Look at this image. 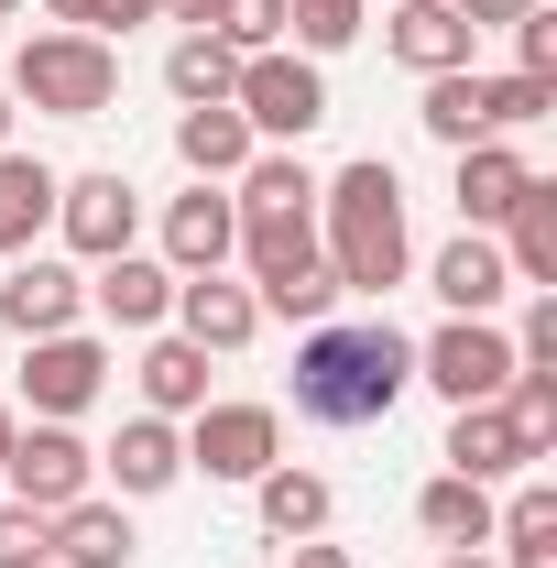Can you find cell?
Instances as JSON below:
<instances>
[{
    "label": "cell",
    "mask_w": 557,
    "mask_h": 568,
    "mask_svg": "<svg viewBox=\"0 0 557 568\" xmlns=\"http://www.w3.org/2000/svg\"><path fill=\"white\" fill-rule=\"evenodd\" d=\"M0 448H11V405H0Z\"/></svg>",
    "instance_id": "42"
},
{
    "label": "cell",
    "mask_w": 557,
    "mask_h": 568,
    "mask_svg": "<svg viewBox=\"0 0 557 568\" xmlns=\"http://www.w3.org/2000/svg\"><path fill=\"white\" fill-rule=\"evenodd\" d=\"M55 11V33H110V0H44Z\"/></svg>",
    "instance_id": "35"
},
{
    "label": "cell",
    "mask_w": 557,
    "mask_h": 568,
    "mask_svg": "<svg viewBox=\"0 0 557 568\" xmlns=\"http://www.w3.org/2000/svg\"><path fill=\"white\" fill-rule=\"evenodd\" d=\"M416 525L459 558V547H492V481H459V470H437L416 493Z\"/></svg>",
    "instance_id": "24"
},
{
    "label": "cell",
    "mask_w": 557,
    "mask_h": 568,
    "mask_svg": "<svg viewBox=\"0 0 557 568\" xmlns=\"http://www.w3.org/2000/svg\"><path fill=\"white\" fill-rule=\"evenodd\" d=\"M295 568H361L350 547H328V536H295Z\"/></svg>",
    "instance_id": "37"
},
{
    "label": "cell",
    "mask_w": 557,
    "mask_h": 568,
    "mask_svg": "<svg viewBox=\"0 0 557 568\" xmlns=\"http://www.w3.org/2000/svg\"><path fill=\"white\" fill-rule=\"evenodd\" d=\"M0 481H11V503H33V514H67V503H88V481H99V448L77 437V426H11V448H0Z\"/></svg>",
    "instance_id": "5"
},
{
    "label": "cell",
    "mask_w": 557,
    "mask_h": 568,
    "mask_svg": "<svg viewBox=\"0 0 557 568\" xmlns=\"http://www.w3.org/2000/svg\"><path fill=\"white\" fill-rule=\"evenodd\" d=\"M88 306H99L110 328H164V317H175V274L142 263V252H110V263L88 274Z\"/></svg>",
    "instance_id": "16"
},
{
    "label": "cell",
    "mask_w": 557,
    "mask_h": 568,
    "mask_svg": "<svg viewBox=\"0 0 557 568\" xmlns=\"http://www.w3.org/2000/svg\"><path fill=\"white\" fill-rule=\"evenodd\" d=\"M99 394H110V351H99V339H77V328L22 339V405H33L44 426H77Z\"/></svg>",
    "instance_id": "7"
},
{
    "label": "cell",
    "mask_w": 557,
    "mask_h": 568,
    "mask_svg": "<svg viewBox=\"0 0 557 568\" xmlns=\"http://www.w3.org/2000/svg\"><path fill=\"white\" fill-rule=\"evenodd\" d=\"M175 153H186V175H198V186H230L263 142H252V121H241L230 99H209V110H175Z\"/></svg>",
    "instance_id": "19"
},
{
    "label": "cell",
    "mask_w": 557,
    "mask_h": 568,
    "mask_svg": "<svg viewBox=\"0 0 557 568\" xmlns=\"http://www.w3.org/2000/svg\"><path fill=\"white\" fill-rule=\"evenodd\" d=\"M383 44H394V67H416V77H448V67H470V22L448 11V0H394V22H383Z\"/></svg>",
    "instance_id": "15"
},
{
    "label": "cell",
    "mask_w": 557,
    "mask_h": 568,
    "mask_svg": "<svg viewBox=\"0 0 557 568\" xmlns=\"http://www.w3.org/2000/svg\"><path fill=\"white\" fill-rule=\"evenodd\" d=\"M416 383H437L448 405H503V383H514V339H503L492 317H448L437 339H416Z\"/></svg>",
    "instance_id": "6"
},
{
    "label": "cell",
    "mask_w": 557,
    "mask_h": 568,
    "mask_svg": "<svg viewBox=\"0 0 557 568\" xmlns=\"http://www.w3.org/2000/svg\"><path fill=\"white\" fill-rule=\"evenodd\" d=\"M164 11H175L186 33H209V22H219V0H164Z\"/></svg>",
    "instance_id": "38"
},
{
    "label": "cell",
    "mask_w": 557,
    "mask_h": 568,
    "mask_svg": "<svg viewBox=\"0 0 557 568\" xmlns=\"http://www.w3.org/2000/svg\"><path fill=\"white\" fill-rule=\"evenodd\" d=\"M132 514H121V503H67V514H55V568H132Z\"/></svg>",
    "instance_id": "22"
},
{
    "label": "cell",
    "mask_w": 557,
    "mask_h": 568,
    "mask_svg": "<svg viewBox=\"0 0 557 568\" xmlns=\"http://www.w3.org/2000/svg\"><path fill=\"white\" fill-rule=\"evenodd\" d=\"M110 22L132 33V22H164V0H110Z\"/></svg>",
    "instance_id": "39"
},
{
    "label": "cell",
    "mask_w": 557,
    "mask_h": 568,
    "mask_svg": "<svg viewBox=\"0 0 557 568\" xmlns=\"http://www.w3.org/2000/svg\"><path fill=\"white\" fill-rule=\"evenodd\" d=\"M241 252V209H230V186H186L175 209H164V274H219Z\"/></svg>",
    "instance_id": "12"
},
{
    "label": "cell",
    "mask_w": 557,
    "mask_h": 568,
    "mask_svg": "<svg viewBox=\"0 0 557 568\" xmlns=\"http://www.w3.org/2000/svg\"><path fill=\"white\" fill-rule=\"evenodd\" d=\"M525 175H536V164H525L514 142H470V153H459V219H470V230H503L514 197H525Z\"/></svg>",
    "instance_id": "21"
},
{
    "label": "cell",
    "mask_w": 557,
    "mask_h": 568,
    "mask_svg": "<svg viewBox=\"0 0 557 568\" xmlns=\"http://www.w3.org/2000/svg\"><path fill=\"white\" fill-rule=\"evenodd\" d=\"M514 372H557V295L525 306V339H514Z\"/></svg>",
    "instance_id": "33"
},
{
    "label": "cell",
    "mask_w": 557,
    "mask_h": 568,
    "mask_svg": "<svg viewBox=\"0 0 557 568\" xmlns=\"http://www.w3.org/2000/svg\"><path fill=\"white\" fill-rule=\"evenodd\" d=\"M503 274L557 295V175H525V197H514V219H503Z\"/></svg>",
    "instance_id": "18"
},
{
    "label": "cell",
    "mask_w": 557,
    "mask_h": 568,
    "mask_svg": "<svg viewBox=\"0 0 557 568\" xmlns=\"http://www.w3.org/2000/svg\"><path fill=\"white\" fill-rule=\"evenodd\" d=\"M317 252H328L340 295H394V284H405L416 230H405V175H394L383 153H361V164H340V175L317 186Z\"/></svg>",
    "instance_id": "2"
},
{
    "label": "cell",
    "mask_w": 557,
    "mask_h": 568,
    "mask_svg": "<svg viewBox=\"0 0 557 568\" xmlns=\"http://www.w3.org/2000/svg\"><path fill=\"white\" fill-rule=\"evenodd\" d=\"M252 503H263V525H274L284 547H295V536H328V481L295 470V459H274V470L252 481Z\"/></svg>",
    "instance_id": "27"
},
{
    "label": "cell",
    "mask_w": 557,
    "mask_h": 568,
    "mask_svg": "<svg viewBox=\"0 0 557 568\" xmlns=\"http://www.w3.org/2000/svg\"><path fill=\"white\" fill-rule=\"evenodd\" d=\"M514 55H525V77H557V11H547V0L514 22Z\"/></svg>",
    "instance_id": "34"
},
{
    "label": "cell",
    "mask_w": 557,
    "mask_h": 568,
    "mask_svg": "<svg viewBox=\"0 0 557 568\" xmlns=\"http://www.w3.org/2000/svg\"><path fill=\"white\" fill-rule=\"evenodd\" d=\"M0 153H11V88H0Z\"/></svg>",
    "instance_id": "41"
},
{
    "label": "cell",
    "mask_w": 557,
    "mask_h": 568,
    "mask_svg": "<svg viewBox=\"0 0 557 568\" xmlns=\"http://www.w3.org/2000/svg\"><path fill=\"white\" fill-rule=\"evenodd\" d=\"M416 121H426V142H448V153H470V142H503V132H492V110H482V67H448V77H426Z\"/></svg>",
    "instance_id": "23"
},
{
    "label": "cell",
    "mask_w": 557,
    "mask_h": 568,
    "mask_svg": "<svg viewBox=\"0 0 557 568\" xmlns=\"http://www.w3.org/2000/svg\"><path fill=\"white\" fill-rule=\"evenodd\" d=\"M492 547H503V568H557V493L547 481H525L514 503H492Z\"/></svg>",
    "instance_id": "25"
},
{
    "label": "cell",
    "mask_w": 557,
    "mask_h": 568,
    "mask_svg": "<svg viewBox=\"0 0 557 568\" xmlns=\"http://www.w3.org/2000/svg\"><path fill=\"white\" fill-rule=\"evenodd\" d=\"M44 568H55V558H44Z\"/></svg>",
    "instance_id": "44"
},
{
    "label": "cell",
    "mask_w": 557,
    "mask_h": 568,
    "mask_svg": "<svg viewBox=\"0 0 557 568\" xmlns=\"http://www.w3.org/2000/svg\"><path fill=\"white\" fill-rule=\"evenodd\" d=\"M55 230H67L77 263H110V252H132V230H142V186H132V175H67V186H55Z\"/></svg>",
    "instance_id": "9"
},
{
    "label": "cell",
    "mask_w": 557,
    "mask_h": 568,
    "mask_svg": "<svg viewBox=\"0 0 557 568\" xmlns=\"http://www.w3.org/2000/svg\"><path fill=\"white\" fill-rule=\"evenodd\" d=\"M437 459H448L459 481H525V470H536L547 448L525 437V416H514V405H459V416H448V448H437Z\"/></svg>",
    "instance_id": "10"
},
{
    "label": "cell",
    "mask_w": 557,
    "mask_h": 568,
    "mask_svg": "<svg viewBox=\"0 0 557 568\" xmlns=\"http://www.w3.org/2000/svg\"><path fill=\"white\" fill-rule=\"evenodd\" d=\"M11 11H22V0H0V22H11Z\"/></svg>",
    "instance_id": "43"
},
{
    "label": "cell",
    "mask_w": 557,
    "mask_h": 568,
    "mask_svg": "<svg viewBox=\"0 0 557 568\" xmlns=\"http://www.w3.org/2000/svg\"><path fill=\"white\" fill-rule=\"evenodd\" d=\"M164 88H175L186 110H209V99H230V88H241V55H230L219 33H175V55H164Z\"/></svg>",
    "instance_id": "28"
},
{
    "label": "cell",
    "mask_w": 557,
    "mask_h": 568,
    "mask_svg": "<svg viewBox=\"0 0 557 568\" xmlns=\"http://www.w3.org/2000/svg\"><path fill=\"white\" fill-rule=\"evenodd\" d=\"M448 11H459V22H470V33H482V22H525V11H536V0H448Z\"/></svg>",
    "instance_id": "36"
},
{
    "label": "cell",
    "mask_w": 557,
    "mask_h": 568,
    "mask_svg": "<svg viewBox=\"0 0 557 568\" xmlns=\"http://www.w3.org/2000/svg\"><path fill=\"white\" fill-rule=\"evenodd\" d=\"M44 558H55V514L0 503V568H44Z\"/></svg>",
    "instance_id": "32"
},
{
    "label": "cell",
    "mask_w": 557,
    "mask_h": 568,
    "mask_svg": "<svg viewBox=\"0 0 557 568\" xmlns=\"http://www.w3.org/2000/svg\"><path fill=\"white\" fill-rule=\"evenodd\" d=\"M77 306H88V274L55 263V252H22V263L0 274V317H11V339H55V328H77Z\"/></svg>",
    "instance_id": "11"
},
{
    "label": "cell",
    "mask_w": 557,
    "mask_h": 568,
    "mask_svg": "<svg viewBox=\"0 0 557 568\" xmlns=\"http://www.w3.org/2000/svg\"><path fill=\"white\" fill-rule=\"evenodd\" d=\"M482 110H492V132H525V121H547L557 110V77H482Z\"/></svg>",
    "instance_id": "30"
},
{
    "label": "cell",
    "mask_w": 557,
    "mask_h": 568,
    "mask_svg": "<svg viewBox=\"0 0 557 568\" xmlns=\"http://www.w3.org/2000/svg\"><path fill=\"white\" fill-rule=\"evenodd\" d=\"M437 568H492V558H482V547H459V558H437Z\"/></svg>",
    "instance_id": "40"
},
{
    "label": "cell",
    "mask_w": 557,
    "mask_h": 568,
    "mask_svg": "<svg viewBox=\"0 0 557 568\" xmlns=\"http://www.w3.org/2000/svg\"><path fill=\"white\" fill-rule=\"evenodd\" d=\"M209 405V351L198 339H153L142 351V416H198Z\"/></svg>",
    "instance_id": "26"
},
{
    "label": "cell",
    "mask_w": 557,
    "mask_h": 568,
    "mask_svg": "<svg viewBox=\"0 0 557 568\" xmlns=\"http://www.w3.org/2000/svg\"><path fill=\"white\" fill-rule=\"evenodd\" d=\"M99 470L121 481L132 503H153V493H175L186 481V437H175V416H132L110 448H99Z\"/></svg>",
    "instance_id": "14"
},
{
    "label": "cell",
    "mask_w": 557,
    "mask_h": 568,
    "mask_svg": "<svg viewBox=\"0 0 557 568\" xmlns=\"http://www.w3.org/2000/svg\"><path fill=\"white\" fill-rule=\"evenodd\" d=\"M230 55H274L284 44V0H219V22H209Z\"/></svg>",
    "instance_id": "31"
},
{
    "label": "cell",
    "mask_w": 557,
    "mask_h": 568,
    "mask_svg": "<svg viewBox=\"0 0 557 568\" xmlns=\"http://www.w3.org/2000/svg\"><path fill=\"white\" fill-rule=\"evenodd\" d=\"M252 328H263L252 284H230V274H175V339H198V351H252Z\"/></svg>",
    "instance_id": "13"
},
{
    "label": "cell",
    "mask_w": 557,
    "mask_h": 568,
    "mask_svg": "<svg viewBox=\"0 0 557 568\" xmlns=\"http://www.w3.org/2000/svg\"><path fill=\"white\" fill-rule=\"evenodd\" d=\"M230 110L252 121V142H306L317 121H328V77H317V55H295V44H274V55H241Z\"/></svg>",
    "instance_id": "4"
},
{
    "label": "cell",
    "mask_w": 557,
    "mask_h": 568,
    "mask_svg": "<svg viewBox=\"0 0 557 568\" xmlns=\"http://www.w3.org/2000/svg\"><path fill=\"white\" fill-rule=\"evenodd\" d=\"M55 164L44 153H0V252H33L44 230H55Z\"/></svg>",
    "instance_id": "20"
},
{
    "label": "cell",
    "mask_w": 557,
    "mask_h": 568,
    "mask_svg": "<svg viewBox=\"0 0 557 568\" xmlns=\"http://www.w3.org/2000/svg\"><path fill=\"white\" fill-rule=\"evenodd\" d=\"M416 383V339L394 317H317L295 351V416L306 426H383Z\"/></svg>",
    "instance_id": "1"
},
{
    "label": "cell",
    "mask_w": 557,
    "mask_h": 568,
    "mask_svg": "<svg viewBox=\"0 0 557 568\" xmlns=\"http://www.w3.org/2000/svg\"><path fill=\"white\" fill-rule=\"evenodd\" d=\"M426 284L448 295V317H492V306L514 295V274H503V241H492V230H459V241L426 263Z\"/></svg>",
    "instance_id": "17"
},
{
    "label": "cell",
    "mask_w": 557,
    "mask_h": 568,
    "mask_svg": "<svg viewBox=\"0 0 557 568\" xmlns=\"http://www.w3.org/2000/svg\"><path fill=\"white\" fill-rule=\"evenodd\" d=\"M361 22H372V0H284V33H295L306 55H340V44H361Z\"/></svg>",
    "instance_id": "29"
},
{
    "label": "cell",
    "mask_w": 557,
    "mask_h": 568,
    "mask_svg": "<svg viewBox=\"0 0 557 568\" xmlns=\"http://www.w3.org/2000/svg\"><path fill=\"white\" fill-rule=\"evenodd\" d=\"M11 99H33L44 121H110V99H121V44H110V33H22Z\"/></svg>",
    "instance_id": "3"
},
{
    "label": "cell",
    "mask_w": 557,
    "mask_h": 568,
    "mask_svg": "<svg viewBox=\"0 0 557 568\" xmlns=\"http://www.w3.org/2000/svg\"><path fill=\"white\" fill-rule=\"evenodd\" d=\"M274 459H284L274 405H198L186 416V470H209V481H263Z\"/></svg>",
    "instance_id": "8"
}]
</instances>
